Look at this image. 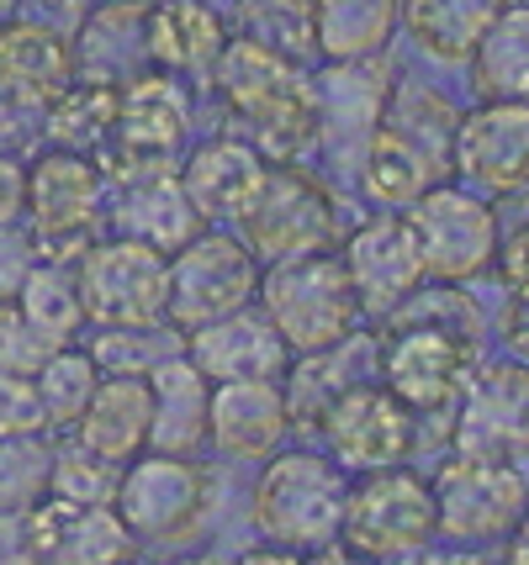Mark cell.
Wrapping results in <instances>:
<instances>
[{
  "mask_svg": "<svg viewBox=\"0 0 529 565\" xmlns=\"http://www.w3.org/2000/svg\"><path fill=\"white\" fill-rule=\"evenodd\" d=\"M207 74H212V90L223 96L228 117L244 132V143H254L271 164H286L318 143V96L303 64L260 49L250 38H228Z\"/></svg>",
  "mask_w": 529,
  "mask_h": 565,
  "instance_id": "6da1fadb",
  "label": "cell"
},
{
  "mask_svg": "<svg viewBox=\"0 0 529 565\" xmlns=\"http://www.w3.org/2000/svg\"><path fill=\"white\" fill-rule=\"evenodd\" d=\"M260 312L276 322L292 360L318 354V349L345 344L360 333V307H355L350 275L339 265V248H313L292 259H271V270H260Z\"/></svg>",
  "mask_w": 529,
  "mask_h": 565,
  "instance_id": "7a4b0ae2",
  "label": "cell"
},
{
  "mask_svg": "<svg viewBox=\"0 0 529 565\" xmlns=\"http://www.w3.org/2000/svg\"><path fill=\"white\" fill-rule=\"evenodd\" d=\"M345 470L318 449H286L271 455L250 497V523L265 544L281 550H318L339 540V513H345Z\"/></svg>",
  "mask_w": 529,
  "mask_h": 565,
  "instance_id": "3957f363",
  "label": "cell"
},
{
  "mask_svg": "<svg viewBox=\"0 0 529 565\" xmlns=\"http://www.w3.org/2000/svg\"><path fill=\"white\" fill-rule=\"evenodd\" d=\"M440 540L434 523V492L419 470L381 466L360 470L345 487V513H339V544L377 565H398L424 555Z\"/></svg>",
  "mask_w": 529,
  "mask_h": 565,
  "instance_id": "277c9868",
  "label": "cell"
},
{
  "mask_svg": "<svg viewBox=\"0 0 529 565\" xmlns=\"http://www.w3.org/2000/svg\"><path fill=\"white\" fill-rule=\"evenodd\" d=\"M233 222H239V238L254 248V259H265V265L339 244V201L297 159L265 164L254 196L244 201V212Z\"/></svg>",
  "mask_w": 529,
  "mask_h": 565,
  "instance_id": "5b68a950",
  "label": "cell"
},
{
  "mask_svg": "<svg viewBox=\"0 0 529 565\" xmlns=\"http://www.w3.org/2000/svg\"><path fill=\"white\" fill-rule=\"evenodd\" d=\"M117 518L138 544H176L191 540L202 529L207 508H212V470L197 455H165V449H144L138 460H127L117 476V497H112Z\"/></svg>",
  "mask_w": 529,
  "mask_h": 565,
  "instance_id": "8992f818",
  "label": "cell"
},
{
  "mask_svg": "<svg viewBox=\"0 0 529 565\" xmlns=\"http://www.w3.org/2000/svg\"><path fill=\"white\" fill-rule=\"evenodd\" d=\"M106 206V170L85 153L49 148L38 164H27V233L43 259L75 265L96 244V222Z\"/></svg>",
  "mask_w": 529,
  "mask_h": 565,
  "instance_id": "52a82bcc",
  "label": "cell"
},
{
  "mask_svg": "<svg viewBox=\"0 0 529 565\" xmlns=\"http://www.w3.org/2000/svg\"><path fill=\"white\" fill-rule=\"evenodd\" d=\"M75 291L96 328H159L170 296V254L144 238H96L75 259Z\"/></svg>",
  "mask_w": 529,
  "mask_h": 565,
  "instance_id": "ba28073f",
  "label": "cell"
},
{
  "mask_svg": "<svg viewBox=\"0 0 529 565\" xmlns=\"http://www.w3.org/2000/svg\"><path fill=\"white\" fill-rule=\"evenodd\" d=\"M260 291V259L239 233L207 222L191 244L170 254V296H165V328L191 333L202 322L250 307Z\"/></svg>",
  "mask_w": 529,
  "mask_h": 565,
  "instance_id": "9c48e42d",
  "label": "cell"
},
{
  "mask_svg": "<svg viewBox=\"0 0 529 565\" xmlns=\"http://www.w3.org/2000/svg\"><path fill=\"white\" fill-rule=\"evenodd\" d=\"M440 540L493 544L525 518L529 476L519 460H487V455H451L429 481Z\"/></svg>",
  "mask_w": 529,
  "mask_h": 565,
  "instance_id": "30bf717a",
  "label": "cell"
},
{
  "mask_svg": "<svg viewBox=\"0 0 529 565\" xmlns=\"http://www.w3.org/2000/svg\"><path fill=\"white\" fill-rule=\"evenodd\" d=\"M408 227H413V244H419V259H424L429 280H445V286H466L477 275L493 270L498 259V212L466 191V185H429L424 196L403 212Z\"/></svg>",
  "mask_w": 529,
  "mask_h": 565,
  "instance_id": "8fae6325",
  "label": "cell"
},
{
  "mask_svg": "<svg viewBox=\"0 0 529 565\" xmlns=\"http://www.w3.org/2000/svg\"><path fill=\"white\" fill-rule=\"evenodd\" d=\"M472 365H477V339L440 322H392L387 339H377V381L419 418L451 413Z\"/></svg>",
  "mask_w": 529,
  "mask_h": 565,
  "instance_id": "7c38bea8",
  "label": "cell"
},
{
  "mask_svg": "<svg viewBox=\"0 0 529 565\" xmlns=\"http://www.w3.org/2000/svg\"><path fill=\"white\" fill-rule=\"evenodd\" d=\"M318 434L328 444V460L360 476V470L403 466L419 444V413L403 407L377 375H366L328 402L324 418H318Z\"/></svg>",
  "mask_w": 529,
  "mask_h": 565,
  "instance_id": "4fadbf2b",
  "label": "cell"
},
{
  "mask_svg": "<svg viewBox=\"0 0 529 565\" xmlns=\"http://www.w3.org/2000/svg\"><path fill=\"white\" fill-rule=\"evenodd\" d=\"M186 132H191L186 85L165 70H144L127 85H117V122H112V148L102 164H112V174L159 170L176 159Z\"/></svg>",
  "mask_w": 529,
  "mask_h": 565,
  "instance_id": "5bb4252c",
  "label": "cell"
},
{
  "mask_svg": "<svg viewBox=\"0 0 529 565\" xmlns=\"http://www.w3.org/2000/svg\"><path fill=\"white\" fill-rule=\"evenodd\" d=\"M529 418V365L525 360H493L472 365L466 386L451 407L455 455H487V460H519L525 455Z\"/></svg>",
  "mask_w": 529,
  "mask_h": 565,
  "instance_id": "9a60e30c",
  "label": "cell"
},
{
  "mask_svg": "<svg viewBox=\"0 0 529 565\" xmlns=\"http://www.w3.org/2000/svg\"><path fill=\"white\" fill-rule=\"evenodd\" d=\"M339 265L350 275L360 318H377V322L392 318L408 296L429 280L403 212H377V217L360 222L345 238V248H339Z\"/></svg>",
  "mask_w": 529,
  "mask_h": 565,
  "instance_id": "2e32d148",
  "label": "cell"
},
{
  "mask_svg": "<svg viewBox=\"0 0 529 565\" xmlns=\"http://www.w3.org/2000/svg\"><path fill=\"white\" fill-rule=\"evenodd\" d=\"M451 170L477 185L514 196L529 185V100H482L461 111L451 138Z\"/></svg>",
  "mask_w": 529,
  "mask_h": 565,
  "instance_id": "e0dca14e",
  "label": "cell"
},
{
  "mask_svg": "<svg viewBox=\"0 0 529 565\" xmlns=\"http://www.w3.org/2000/svg\"><path fill=\"white\" fill-rule=\"evenodd\" d=\"M186 339V354L191 365L202 370L207 381H281L292 370V349L276 333V322L260 312V301L239 307V312H223V318L202 322Z\"/></svg>",
  "mask_w": 529,
  "mask_h": 565,
  "instance_id": "ac0fdd59",
  "label": "cell"
},
{
  "mask_svg": "<svg viewBox=\"0 0 529 565\" xmlns=\"http://www.w3.org/2000/svg\"><path fill=\"white\" fill-rule=\"evenodd\" d=\"M27 518L38 540V565H117L133 561L138 550L112 502H70L43 492L27 508Z\"/></svg>",
  "mask_w": 529,
  "mask_h": 565,
  "instance_id": "d6986e66",
  "label": "cell"
},
{
  "mask_svg": "<svg viewBox=\"0 0 529 565\" xmlns=\"http://www.w3.org/2000/svg\"><path fill=\"white\" fill-rule=\"evenodd\" d=\"M387 53L377 58H328L324 74H313V96H318V138L339 159H360L366 138L377 132L381 106H387Z\"/></svg>",
  "mask_w": 529,
  "mask_h": 565,
  "instance_id": "ffe728a7",
  "label": "cell"
},
{
  "mask_svg": "<svg viewBox=\"0 0 529 565\" xmlns=\"http://www.w3.org/2000/svg\"><path fill=\"white\" fill-rule=\"evenodd\" d=\"M286 392L281 381H218L207 407V444L223 460H271L286 439Z\"/></svg>",
  "mask_w": 529,
  "mask_h": 565,
  "instance_id": "44dd1931",
  "label": "cell"
},
{
  "mask_svg": "<svg viewBox=\"0 0 529 565\" xmlns=\"http://www.w3.org/2000/svg\"><path fill=\"white\" fill-rule=\"evenodd\" d=\"M112 217H117V227H123L127 238H144L159 254H176L180 244H191L207 227L202 212L186 196V185H180L176 164L117 174V206H112Z\"/></svg>",
  "mask_w": 529,
  "mask_h": 565,
  "instance_id": "7402d4cb",
  "label": "cell"
},
{
  "mask_svg": "<svg viewBox=\"0 0 529 565\" xmlns=\"http://www.w3.org/2000/svg\"><path fill=\"white\" fill-rule=\"evenodd\" d=\"M75 85V53L70 38L38 22L0 17V90L22 100L27 111H43Z\"/></svg>",
  "mask_w": 529,
  "mask_h": 565,
  "instance_id": "603a6c76",
  "label": "cell"
},
{
  "mask_svg": "<svg viewBox=\"0 0 529 565\" xmlns=\"http://www.w3.org/2000/svg\"><path fill=\"white\" fill-rule=\"evenodd\" d=\"M149 6L144 0H112L85 11V22L70 32V53H75V79H96V85H127L133 74L149 70Z\"/></svg>",
  "mask_w": 529,
  "mask_h": 565,
  "instance_id": "cb8c5ba5",
  "label": "cell"
},
{
  "mask_svg": "<svg viewBox=\"0 0 529 565\" xmlns=\"http://www.w3.org/2000/svg\"><path fill=\"white\" fill-rule=\"evenodd\" d=\"M445 159L429 153L424 143H413L403 127L377 122V132L366 138L360 159H355V174H360V196L381 206V212H408L413 201L424 196L429 185L445 180Z\"/></svg>",
  "mask_w": 529,
  "mask_h": 565,
  "instance_id": "d4e9b609",
  "label": "cell"
},
{
  "mask_svg": "<svg viewBox=\"0 0 529 565\" xmlns=\"http://www.w3.org/2000/svg\"><path fill=\"white\" fill-rule=\"evenodd\" d=\"M149 423H154V392L149 375H102L96 396L85 402L75 418V444L96 449L112 466H127L149 449Z\"/></svg>",
  "mask_w": 529,
  "mask_h": 565,
  "instance_id": "484cf974",
  "label": "cell"
},
{
  "mask_svg": "<svg viewBox=\"0 0 529 565\" xmlns=\"http://www.w3.org/2000/svg\"><path fill=\"white\" fill-rule=\"evenodd\" d=\"M149 392H154L149 449H165V455H197V449L207 444L212 381L191 365L186 349H170V354L149 370Z\"/></svg>",
  "mask_w": 529,
  "mask_h": 565,
  "instance_id": "4316f807",
  "label": "cell"
},
{
  "mask_svg": "<svg viewBox=\"0 0 529 565\" xmlns=\"http://www.w3.org/2000/svg\"><path fill=\"white\" fill-rule=\"evenodd\" d=\"M144 38H149V70L186 79V74H207L218 64L228 26L212 0H154Z\"/></svg>",
  "mask_w": 529,
  "mask_h": 565,
  "instance_id": "83f0119b",
  "label": "cell"
},
{
  "mask_svg": "<svg viewBox=\"0 0 529 565\" xmlns=\"http://www.w3.org/2000/svg\"><path fill=\"white\" fill-rule=\"evenodd\" d=\"M265 164L271 159L244 138H212V143L191 148V159L180 164V185H186L191 206L202 212V222H228L244 212Z\"/></svg>",
  "mask_w": 529,
  "mask_h": 565,
  "instance_id": "f1b7e54d",
  "label": "cell"
},
{
  "mask_svg": "<svg viewBox=\"0 0 529 565\" xmlns=\"http://www.w3.org/2000/svg\"><path fill=\"white\" fill-rule=\"evenodd\" d=\"M366 375H377V339H371V333H350L345 344H334V349L297 354V360H292V370L281 375V392H286V418L318 428V418H324L328 402L345 392V386L366 381Z\"/></svg>",
  "mask_w": 529,
  "mask_h": 565,
  "instance_id": "f546056e",
  "label": "cell"
},
{
  "mask_svg": "<svg viewBox=\"0 0 529 565\" xmlns=\"http://www.w3.org/2000/svg\"><path fill=\"white\" fill-rule=\"evenodd\" d=\"M514 0H403V26L419 53L440 64H466L482 32L504 17Z\"/></svg>",
  "mask_w": 529,
  "mask_h": 565,
  "instance_id": "4dcf8cb0",
  "label": "cell"
},
{
  "mask_svg": "<svg viewBox=\"0 0 529 565\" xmlns=\"http://www.w3.org/2000/svg\"><path fill=\"white\" fill-rule=\"evenodd\" d=\"M398 22H403L398 0H313V26H318L324 58H377L387 53Z\"/></svg>",
  "mask_w": 529,
  "mask_h": 565,
  "instance_id": "1f68e13d",
  "label": "cell"
},
{
  "mask_svg": "<svg viewBox=\"0 0 529 565\" xmlns=\"http://www.w3.org/2000/svg\"><path fill=\"white\" fill-rule=\"evenodd\" d=\"M466 64L482 100H529V6H508Z\"/></svg>",
  "mask_w": 529,
  "mask_h": 565,
  "instance_id": "d6a6232c",
  "label": "cell"
},
{
  "mask_svg": "<svg viewBox=\"0 0 529 565\" xmlns=\"http://www.w3.org/2000/svg\"><path fill=\"white\" fill-rule=\"evenodd\" d=\"M49 111V148H70L102 164L112 148V122H117V85H96V79H75L59 100L43 106Z\"/></svg>",
  "mask_w": 529,
  "mask_h": 565,
  "instance_id": "836d02e7",
  "label": "cell"
},
{
  "mask_svg": "<svg viewBox=\"0 0 529 565\" xmlns=\"http://www.w3.org/2000/svg\"><path fill=\"white\" fill-rule=\"evenodd\" d=\"M17 312L43 339H53V344H75V333L85 328V307H80V291H75V265L38 259V270L27 275V286L17 291Z\"/></svg>",
  "mask_w": 529,
  "mask_h": 565,
  "instance_id": "e575fe53",
  "label": "cell"
},
{
  "mask_svg": "<svg viewBox=\"0 0 529 565\" xmlns=\"http://www.w3.org/2000/svg\"><path fill=\"white\" fill-rule=\"evenodd\" d=\"M32 386H38V402H43L49 434L53 428H75V418L85 413V402L102 386V365H96L91 349L59 344L43 365L32 370Z\"/></svg>",
  "mask_w": 529,
  "mask_h": 565,
  "instance_id": "d590c367",
  "label": "cell"
},
{
  "mask_svg": "<svg viewBox=\"0 0 529 565\" xmlns=\"http://www.w3.org/2000/svg\"><path fill=\"white\" fill-rule=\"evenodd\" d=\"M239 38L281 53L292 64H307L318 53V26H313V0H239L233 11Z\"/></svg>",
  "mask_w": 529,
  "mask_h": 565,
  "instance_id": "8d00e7d4",
  "label": "cell"
},
{
  "mask_svg": "<svg viewBox=\"0 0 529 565\" xmlns=\"http://www.w3.org/2000/svg\"><path fill=\"white\" fill-rule=\"evenodd\" d=\"M53 444L49 434H11L0 439V508H32L49 492Z\"/></svg>",
  "mask_w": 529,
  "mask_h": 565,
  "instance_id": "74e56055",
  "label": "cell"
},
{
  "mask_svg": "<svg viewBox=\"0 0 529 565\" xmlns=\"http://www.w3.org/2000/svg\"><path fill=\"white\" fill-rule=\"evenodd\" d=\"M117 476H123V466L102 460L96 449L64 444V449H53L49 492L70 497V502H112V497H117Z\"/></svg>",
  "mask_w": 529,
  "mask_h": 565,
  "instance_id": "f35d334b",
  "label": "cell"
},
{
  "mask_svg": "<svg viewBox=\"0 0 529 565\" xmlns=\"http://www.w3.org/2000/svg\"><path fill=\"white\" fill-rule=\"evenodd\" d=\"M159 333H165V322L159 328H102V339L91 344V354H96L102 375H149L170 354L159 344Z\"/></svg>",
  "mask_w": 529,
  "mask_h": 565,
  "instance_id": "ab89813d",
  "label": "cell"
},
{
  "mask_svg": "<svg viewBox=\"0 0 529 565\" xmlns=\"http://www.w3.org/2000/svg\"><path fill=\"white\" fill-rule=\"evenodd\" d=\"M53 349L59 344L43 339V333L17 312V301H0V370H11V375H32Z\"/></svg>",
  "mask_w": 529,
  "mask_h": 565,
  "instance_id": "60d3db41",
  "label": "cell"
},
{
  "mask_svg": "<svg viewBox=\"0 0 529 565\" xmlns=\"http://www.w3.org/2000/svg\"><path fill=\"white\" fill-rule=\"evenodd\" d=\"M11 434H49V418H43L32 375L0 370V439H11Z\"/></svg>",
  "mask_w": 529,
  "mask_h": 565,
  "instance_id": "b9f144b4",
  "label": "cell"
},
{
  "mask_svg": "<svg viewBox=\"0 0 529 565\" xmlns=\"http://www.w3.org/2000/svg\"><path fill=\"white\" fill-rule=\"evenodd\" d=\"M38 244H32V233H22L17 222L11 227H0V301H17V291L27 286V275L38 270Z\"/></svg>",
  "mask_w": 529,
  "mask_h": 565,
  "instance_id": "7bdbcfd3",
  "label": "cell"
},
{
  "mask_svg": "<svg viewBox=\"0 0 529 565\" xmlns=\"http://www.w3.org/2000/svg\"><path fill=\"white\" fill-rule=\"evenodd\" d=\"M91 11V0H0V17H17V22H38L53 32H75Z\"/></svg>",
  "mask_w": 529,
  "mask_h": 565,
  "instance_id": "ee69618b",
  "label": "cell"
},
{
  "mask_svg": "<svg viewBox=\"0 0 529 565\" xmlns=\"http://www.w3.org/2000/svg\"><path fill=\"white\" fill-rule=\"evenodd\" d=\"M493 270H498V280H504L508 296H529V222H519L508 238H498Z\"/></svg>",
  "mask_w": 529,
  "mask_h": 565,
  "instance_id": "f6af8a7d",
  "label": "cell"
},
{
  "mask_svg": "<svg viewBox=\"0 0 529 565\" xmlns=\"http://www.w3.org/2000/svg\"><path fill=\"white\" fill-rule=\"evenodd\" d=\"M0 565H38V540L27 508H0Z\"/></svg>",
  "mask_w": 529,
  "mask_h": 565,
  "instance_id": "bcb514c9",
  "label": "cell"
},
{
  "mask_svg": "<svg viewBox=\"0 0 529 565\" xmlns=\"http://www.w3.org/2000/svg\"><path fill=\"white\" fill-rule=\"evenodd\" d=\"M22 212H27V164L0 148V227L22 222Z\"/></svg>",
  "mask_w": 529,
  "mask_h": 565,
  "instance_id": "7dc6e473",
  "label": "cell"
},
{
  "mask_svg": "<svg viewBox=\"0 0 529 565\" xmlns=\"http://www.w3.org/2000/svg\"><path fill=\"white\" fill-rule=\"evenodd\" d=\"M498 339L514 360L529 365V296H508L504 312H498Z\"/></svg>",
  "mask_w": 529,
  "mask_h": 565,
  "instance_id": "c3c4849f",
  "label": "cell"
},
{
  "mask_svg": "<svg viewBox=\"0 0 529 565\" xmlns=\"http://www.w3.org/2000/svg\"><path fill=\"white\" fill-rule=\"evenodd\" d=\"M32 111H27L22 100H11L6 90H0V148L11 153L17 143H27V132H32V122H27Z\"/></svg>",
  "mask_w": 529,
  "mask_h": 565,
  "instance_id": "681fc988",
  "label": "cell"
},
{
  "mask_svg": "<svg viewBox=\"0 0 529 565\" xmlns=\"http://www.w3.org/2000/svg\"><path fill=\"white\" fill-rule=\"evenodd\" d=\"M297 565H377V561H366V555H355L350 544H339V540H328L318 544V550H307Z\"/></svg>",
  "mask_w": 529,
  "mask_h": 565,
  "instance_id": "f907efd6",
  "label": "cell"
},
{
  "mask_svg": "<svg viewBox=\"0 0 529 565\" xmlns=\"http://www.w3.org/2000/svg\"><path fill=\"white\" fill-rule=\"evenodd\" d=\"M424 565H493L477 544H451V550H424Z\"/></svg>",
  "mask_w": 529,
  "mask_h": 565,
  "instance_id": "816d5d0a",
  "label": "cell"
},
{
  "mask_svg": "<svg viewBox=\"0 0 529 565\" xmlns=\"http://www.w3.org/2000/svg\"><path fill=\"white\" fill-rule=\"evenodd\" d=\"M303 555L297 550H281V544H254V550H244L233 565H297Z\"/></svg>",
  "mask_w": 529,
  "mask_h": 565,
  "instance_id": "f5cc1de1",
  "label": "cell"
},
{
  "mask_svg": "<svg viewBox=\"0 0 529 565\" xmlns=\"http://www.w3.org/2000/svg\"><path fill=\"white\" fill-rule=\"evenodd\" d=\"M508 540V550H504V565H529V508H525V518L514 523L504 534Z\"/></svg>",
  "mask_w": 529,
  "mask_h": 565,
  "instance_id": "db71d44e",
  "label": "cell"
},
{
  "mask_svg": "<svg viewBox=\"0 0 529 565\" xmlns=\"http://www.w3.org/2000/svg\"><path fill=\"white\" fill-rule=\"evenodd\" d=\"M180 565H223V561H212V555H191V561H180Z\"/></svg>",
  "mask_w": 529,
  "mask_h": 565,
  "instance_id": "11a10c76",
  "label": "cell"
},
{
  "mask_svg": "<svg viewBox=\"0 0 529 565\" xmlns=\"http://www.w3.org/2000/svg\"><path fill=\"white\" fill-rule=\"evenodd\" d=\"M525 455H529V418H525Z\"/></svg>",
  "mask_w": 529,
  "mask_h": 565,
  "instance_id": "9f6ffc18",
  "label": "cell"
},
{
  "mask_svg": "<svg viewBox=\"0 0 529 565\" xmlns=\"http://www.w3.org/2000/svg\"><path fill=\"white\" fill-rule=\"evenodd\" d=\"M117 565H138V561H117Z\"/></svg>",
  "mask_w": 529,
  "mask_h": 565,
  "instance_id": "6f0895ef",
  "label": "cell"
}]
</instances>
